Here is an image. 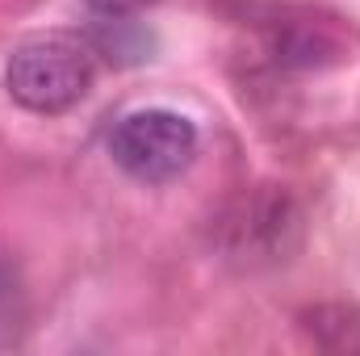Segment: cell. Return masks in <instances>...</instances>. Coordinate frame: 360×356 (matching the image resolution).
<instances>
[{
  "label": "cell",
  "instance_id": "cell-4",
  "mask_svg": "<svg viewBox=\"0 0 360 356\" xmlns=\"http://www.w3.org/2000/svg\"><path fill=\"white\" fill-rule=\"evenodd\" d=\"M306 336L327 352H360V310L344 302H319L302 310Z\"/></svg>",
  "mask_w": 360,
  "mask_h": 356
},
{
  "label": "cell",
  "instance_id": "cell-2",
  "mask_svg": "<svg viewBox=\"0 0 360 356\" xmlns=\"http://www.w3.org/2000/svg\"><path fill=\"white\" fill-rule=\"evenodd\" d=\"M109 155L134 180H176L197 160V126L176 109H134L113 126Z\"/></svg>",
  "mask_w": 360,
  "mask_h": 356
},
{
  "label": "cell",
  "instance_id": "cell-1",
  "mask_svg": "<svg viewBox=\"0 0 360 356\" xmlns=\"http://www.w3.org/2000/svg\"><path fill=\"white\" fill-rule=\"evenodd\" d=\"M92 80H96L92 51L63 34L30 38L4 63V89L30 113H68L89 96Z\"/></svg>",
  "mask_w": 360,
  "mask_h": 356
},
{
  "label": "cell",
  "instance_id": "cell-6",
  "mask_svg": "<svg viewBox=\"0 0 360 356\" xmlns=\"http://www.w3.org/2000/svg\"><path fill=\"white\" fill-rule=\"evenodd\" d=\"M4 276H8V268H4V256H0V285H4Z\"/></svg>",
  "mask_w": 360,
  "mask_h": 356
},
{
  "label": "cell",
  "instance_id": "cell-5",
  "mask_svg": "<svg viewBox=\"0 0 360 356\" xmlns=\"http://www.w3.org/2000/svg\"><path fill=\"white\" fill-rule=\"evenodd\" d=\"M84 4L96 8V13H105V17H126V13H139V8H147L155 0H84Z\"/></svg>",
  "mask_w": 360,
  "mask_h": 356
},
{
  "label": "cell",
  "instance_id": "cell-3",
  "mask_svg": "<svg viewBox=\"0 0 360 356\" xmlns=\"http://www.w3.org/2000/svg\"><path fill=\"white\" fill-rule=\"evenodd\" d=\"M297 227V210L289 205L285 193H269V197H256L252 205L243 201V218H239V252H264L276 256L285 252V231Z\"/></svg>",
  "mask_w": 360,
  "mask_h": 356
}]
</instances>
